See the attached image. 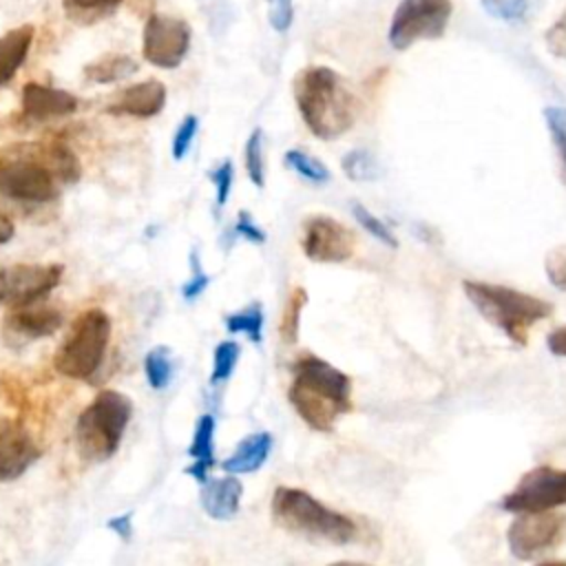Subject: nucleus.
Segmentation results:
<instances>
[{
	"mask_svg": "<svg viewBox=\"0 0 566 566\" xmlns=\"http://www.w3.org/2000/svg\"><path fill=\"white\" fill-rule=\"evenodd\" d=\"M60 263H15L0 268V305L22 307L46 298L62 281Z\"/></svg>",
	"mask_w": 566,
	"mask_h": 566,
	"instance_id": "obj_10",
	"label": "nucleus"
},
{
	"mask_svg": "<svg viewBox=\"0 0 566 566\" xmlns=\"http://www.w3.org/2000/svg\"><path fill=\"white\" fill-rule=\"evenodd\" d=\"M292 93L296 108L318 139H336L358 119V97L329 66H305L294 75Z\"/></svg>",
	"mask_w": 566,
	"mask_h": 566,
	"instance_id": "obj_3",
	"label": "nucleus"
},
{
	"mask_svg": "<svg viewBox=\"0 0 566 566\" xmlns=\"http://www.w3.org/2000/svg\"><path fill=\"white\" fill-rule=\"evenodd\" d=\"M77 111V97L69 91L53 88L38 82L22 86V115L33 122H46L64 117Z\"/></svg>",
	"mask_w": 566,
	"mask_h": 566,
	"instance_id": "obj_16",
	"label": "nucleus"
},
{
	"mask_svg": "<svg viewBox=\"0 0 566 566\" xmlns=\"http://www.w3.org/2000/svg\"><path fill=\"white\" fill-rule=\"evenodd\" d=\"M40 444L20 420H0V482L22 478L40 460Z\"/></svg>",
	"mask_w": 566,
	"mask_h": 566,
	"instance_id": "obj_15",
	"label": "nucleus"
},
{
	"mask_svg": "<svg viewBox=\"0 0 566 566\" xmlns=\"http://www.w3.org/2000/svg\"><path fill=\"white\" fill-rule=\"evenodd\" d=\"M64 323V314L57 307L31 303L22 307H9L2 318V336L9 345L22 347L31 340L53 336Z\"/></svg>",
	"mask_w": 566,
	"mask_h": 566,
	"instance_id": "obj_14",
	"label": "nucleus"
},
{
	"mask_svg": "<svg viewBox=\"0 0 566 566\" xmlns=\"http://www.w3.org/2000/svg\"><path fill=\"white\" fill-rule=\"evenodd\" d=\"M245 172L256 188L265 184V161H263V133L254 128L245 142Z\"/></svg>",
	"mask_w": 566,
	"mask_h": 566,
	"instance_id": "obj_31",
	"label": "nucleus"
},
{
	"mask_svg": "<svg viewBox=\"0 0 566 566\" xmlns=\"http://www.w3.org/2000/svg\"><path fill=\"white\" fill-rule=\"evenodd\" d=\"M270 22L276 31H287V27L292 24V0H272L270 2Z\"/></svg>",
	"mask_w": 566,
	"mask_h": 566,
	"instance_id": "obj_40",
	"label": "nucleus"
},
{
	"mask_svg": "<svg viewBox=\"0 0 566 566\" xmlns=\"http://www.w3.org/2000/svg\"><path fill=\"white\" fill-rule=\"evenodd\" d=\"M544 270L551 285L566 292V243L548 250L544 259Z\"/></svg>",
	"mask_w": 566,
	"mask_h": 566,
	"instance_id": "obj_33",
	"label": "nucleus"
},
{
	"mask_svg": "<svg viewBox=\"0 0 566 566\" xmlns=\"http://www.w3.org/2000/svg\"><path fill=\"white\" fill-rule=\"evenodd\" d=\"M566 506V469L535 467L526 471L513 491L500 500L506 513H544Z\"/></svg>",
	"mask_w": 566,
	"mask_h": 566,
	"instance_id": "obj_9",
	"label": "nucleus"
},
{
	"mask_svg": "<svg viewBox=\"0 0 566 566\" xmlns=\"http://www.w3.org/2000/svg\"><path fill=\"white\" fill-rule=\"evenodd\" d=\"M82 164L64 144H18L0 155V201L22 208L53 203L60 188L75 184Z\"/></svg>",
	"mask_w": 566,
	"mask_h": 566,
	"instance_id": "obj_1",
	"label": "nucleus"
},
{
	"mask_svg": "<svg viewBox=\"0 0 566 566\" xmlns=\"http://www.w3.org/2000/svg\"><path fill=\"white\" fill-rule=\"evenodd\" d=\"M137 62L128 55H106L84 66V77L95 84H111L117 80H126L128 75L137 73Z\"/></svg>",
	"mask_w": 566,
	"mask_h": 566,
	"instance_id": "obj_22",
	"label": "nucleus"
},
{
	"mask_svg": "<svg viewBox=\"0 0 566 566\" xmlns=\"http://www.w3.org/2000/svg\"><path fill=\"white\" fill-rule=\"evenodd\" d=\"M287 400L298 418L316 429L332 431L340 416L354 409L352 380L325 358L303 352L292 363Z\"/></svg>",
	"mask_w": 566,
	"mask_h": 566,
	"instance_id": "obj_2",
	"label": "nucleus"
},
{
	"mask_svg": "<svg viewBox=\"0 0 566 566\" xmlns=\"http://www.w3.org/2000/svg\"><path fill=\"white\" fill-rule=\"evenodd\" d=\"M33 38H35L33 24L15 27L0 38V86L11 82L18 69L24 64L29 49L33 44Z\"/></svg>",
	"mask_w": 566,
	"mask_h": 566,
	"instance_id": "obj_21",
	"label": "nucleus"
},
{
	"mask_svg": "<svg viewBox=\"0 0 566 566\" xmlns=\"http://www.w3.org/2000/svg\"><path fill=\"white\" fill-rule=\"evenodd\" d=\"M307 305V292L301 285H294L285 298L283 312H281V323H279V334L281 340L292 345L298 338V325H301V312Z\"/></svg>",
	"mask_w": 566,
	"mask_h": 566,
	"instance_id": "obj_23",
	"label": "nucleus"
},
{
	"mask_svg": "<svg viewBox=\"0 0 566 566\" xmlns=\"http://www.w3.org/2000/svg\"><path fill=\"white\" fill-rule=\"evenodd\" d=\"M133 400L115 389H102L75 420V447L86 462L108 460L124 438Z\"/></svg>",
	"mask_w": 566,
	"mask_h": 566,
	"instance_id": "obj_6",
	"label": "nucleus"
},
{
	"mask_svg": "<svg viewBox=\"0 0 566 566\" xmlns=\"http://www.w3.org/2000/svg\"><path fill=\"white\" fill-rule=\"evenodd\" d=\"M111 340V316L99 307L84 310L60 343L53 367L73 380H88L104 363Z\"/></svg>",
	"mask_w": 566,
	"mask_h": 566,
	"instance_id": "obj_7",
	"label": "nucleus"
},
{
	"mask_svg": "<svg viewBox=\"0 0 566 566\" xmlns=\"http://www.w3.org/2000/svg\"><path fill=\"white\" fill-rule=\"evenodd\" d=\"M166 86L159 80H144L137 84H130L128 88H124L119 93V97L106 108L111 115L122 117H139V119H148L155 117L164 111L166 106Z\"/></svg>",
	"mask_w": 566,
	"mask_h": 566,
	"instance_id": "obj_17",
	"label": "nucleus"
},
{
	"mask_svg": "<svg viewBox=\"0 0 566 566\" xmlns=\"http://www.w3.org/2000/svg\"><path fill=\"white\" fill-rule=\"evenodd\" d=\"M13 232H15V228H13L11 219H9L7 214H0V245L9 243L11 237H13Z\"/></svg>",
	"mask_w": 566,
	"mask_h": 566,
	"instance_id": "obj_43",
	"label": "nucleus"
},
{
	"mask_svg": "<svg viewBox=\"0 0 566 566\" xmlns=\"http://www.w3.org/2000/svg\"><path fill=\"white\" fill-rule=\"evenodd\" d=\"M546 49L555 55V57H564L566 60V9L564 13L548 27L546 35H544Z\"/></svg>",
	"mask_w": 566,
	"mask_h": 566,
	"instance_id": "obj_38",
	"label": "nucleus"
},
{
	"mask_svg": "<svg viewBox=\"0 0 566 566\" xmlns=\"http://www.w3.org/2000/svg\"><path fill=\"white\" fill-rule=\"evenodd\" d=\"M197 130H199L197 115H186L181 119V124L177 126L175 135H172V159L179 161V159L186 157V153L190 150V144H192Z\"/></svg>",
	"mask_w": 566,
	"mask_h": 566,
	"instance_id": "obj_34",
	"label": "nucleus"
},
{
	"mask_svg": "<svg viewBox=\"0 0 566 566\" xmlns=\"http://www.w3.org/2000/svg\"><path fill=\"white\" fill-rule=\"evenodd\" d=\"M122 2L124 0H62V7L73 22L93 24V22L115 13Z\"/></svg>",
	"mask_w": 566,
	"mask_h": 566,
	"instance_id": "obj_24",
	"label": "nucleus"
},
{
	"mask_svg": "<svg viewBox=\"0 0 566 566\" xmlns=\"http://www.w3.org/2000/svg\"><path fill=\"white\" fill-rule=\"evenodd\" d=\"M188 455L192 458V464L186 469V473L203 484L208 480V471L214 467V418L210 413L199 416Z\"/></svg>",
	"mask_w": 566,
	"mask_h": 566,
	"instance_id": "obj_20",
	"label": "nucleus"
},
{
	"mask_svg": "<svg viewBox=\"0 0 566 566\" xmlns=\"http://www.w3.org/2000/svg\"><path fill=\"white\" fill-rule=\"evenodd\" d=\"M208 177H210V181L214 184V190H217V208H223L228 197H230L232 179H234L232 159H223L214 170H210Z\"/></svg>",
	"mask_w": 566,
	"mask_h": 566,
	"instance_id": "obj_35",
	"label": "nucleus"
},
{
	"mask_svg": "<svg viewBox=\"0 0 566 566\" xmlns=\"http://www.w3.org/2000/svg\"><path fill=\"white\" fill-rule=\"evenodd\" d=\"M144 371H146L148 385L153 389H157V391L166 389L172 380V374H175V363H172L170 349L164 347V345L153 347L144 358Z\"/></svg>",
	"mask_w": 566,
	"mask_h": 566,
	"instance_id": "obj_25",
	"label": "nucleus"
},
{
	"mask_svg": "<svg viewBox=\"0 0 566 566\" xmlns=\"http://www.w3.org/2000/svg\"><path fill=\"white\" fill-rule=\"evenodd\" d=\"M546 347L551 349V354L566 358V325L555 327L553 332H548V336H546Z\"/></svg>",
	"mask_w": 566,
	"mask_h": 566,
	"instance_id": "obj_42",
	"label": "nucleus"
},
{
	"mask_svg": "<svg viewBox=\"0 0 566 566\" xmlns=\"http://www.w3.org/2000/svg\"><path fill=\"white\" fill-rule=\"evenodd\" d=\"M239 354L241 347L234 340H221L214 347V356H212V374H210V382L219 385L223 380H228L239 363Z\"/></svg>",
	"mask_w": 566,
	"mask_h": 566,
	"instance_id": "obj_30",
	"label": "nucleus"
},
{
	"mask_svg": "<svg viewBox=\"0 0 566 566\" xmlns=\"http://www.w3.org/2000/svg\"><path fill=\"white\" fill-rule=\"evenodd\" d=\"M352 212H354L356 221H358L374 239H378L380 243H385V245H389V248H396V245H398V241H396L391 228H389L385 221H380L376 214H371L365 206L354 203V206H352Z\"/></svg>",
	"mask_w": 566,
	"mask_h": 566,
	"instance_id": "obj_32",
	"label": "nucleus"
},
{
	"mask_svg": "<svg viewBox=\"0 0 566 566\" xmlns=\"http://www.w3.org/2000/svg\"><path fill=\"white\" fill-rule=\"evenodd\" d=\"M462 290L478 314L504 332L515 345H526L531 327L553 314L551 301L513 290L509 285L464 281Z\"/></svg>",
	"mask_w": 566,
	"mask_h": 566,
	"instance_id": "obj_4",
	"label": "nucleus"
},
{
	"mask_svg": "<svg viewBox=\"0 0 566 566\" xmlns=\"http://www.w3.org/2000/svg\"><path fill=\"white\" fill-rule=\"evenodd\" d=\"M226 329L232 334H245L252 343L263 338V307L261 303H250L248 307L226 316Z\"/></svg>",
	"mask_w": 566,
	"mask_h": 566,
	"instance_id": "obj_26",
	"label": "nucleus"
},
{
	"mask_svg": "<svg viewBox=\"0 0 566 566\" xmlns=\"http://www.w3.org/2000/svg\"><path fill=\"white\" fill-rule=\"evenodd\" d=\"M535 566H566V562L564 559H548V562H539Z\"/></svg>",
	"mask_w": 566,
	"mask_h": 566,
	"instance_id": "obj_44",
	"label": "nucleus"
},
{
	"mask_svg": "<svg viewBox=\"0 0 566 566\" xmlns=\"http://www.w3.org/2000/svg\"><path fill=\"white\" fill-rule=\"evenodd\" d=\"M272 451V436L268 431H256L245 436L237 449L221 462L223 471L237 475V473H252L263 467Z\"/></svg>",
	"mask_w": 566,
	"mask_h": 566,
	"instance_id": "obj_19",
	"label": "nucleus"
},
{
	"mask_svg": "<svg viewBox=\"0 0 566 566\" xmlns=\"http://www.w3.org/2000/svg\"><path fill=\"white\" fill-rule=\"evenodd\" d=\"M544 119L559 157V179L566 184V106H546Z\"/></svg>",
	"mask_w": 566,
	"mask_h": 566,
	"instance_id": "obj_28",
	"label": "nucleus"
},
{
	"mask_svg": "<svg viewBox=\"0 0 566 566\" xmlns=\"http://www.w3.org/2000/svg\"><path fill=\"white\" fill-rule=\"evenodd\" d=\"M243 484L239 478L226 475L206 480L201 489V506L212 520H232L241 504Z\"/></svg>",
	"mask_w": 566,
	"mask_h": 566,
	"instance_id": "obj_18",
	"label": "nucleus"
},
{
	"mask_svg": "<svg viewBox=\"0 0 566 566\" xmlns=\"http://www.w3.org/2000/svg\"><path fill=\"white\" fill-rule=\"evenodd\" d=\"M270 2H272V0H270Z\"/></svg>",
	"mask_w": 566,
	"mask_h": 566,
	"instance_id": "obj_46",
	"label": "nucleus"
},
{
	"mask_svg": "<svg viewBox=\"0 0 566 566\" xmlns=\"http://www.w3.org/2000/svg\"><path fill=\"white\" fill-rule=\"evenodd\" d=\"M327 566H371V564H363V562H334Z\"/></svg>",
	"mask_w": 566,
	"mask_h": 566,
	"instance_id": "obj_45",
	"label": "nucleus"
},
{
	"mask_svg": "<svg viewBox=\"0 0 566 566\" xmlns=\"http://www.w3.org/2000/svg\"><path fill=\"white\" fill-rule=\"evenodd\" d=\"M343 172L352 179V181H374L378 179L380 175V168H378V161L374 159V155L365 148H354L349 150L343 161Z\"/></svg>",
	"mask_w": 566,
	"mask_h": 566,
	"instance_id": "obj_27",
	"label": "nucleus"
},
{
	"mask_svg": "<svg viewBox=\"0 0 566 566\" xmlns=\"http://www.w3.org/2000/svg\"><path fill=\"white\" fill-rule=\"evenodd\" d=\"M566 537V515L555 511L520 513L509 524L506 544L513 557L528 562L548 553Z\"/></svg>",
	"mask_w": 566,
	"mask_h": 566,
	"instance_id": "obj_11",
	"label": "nucleus"
},
{
	"mask_svg": "<svg viewBox=\"0 0 566 566\" xmlns=\"http://www.w3.org/2000/svg\"><path fill=\"white\" fill-rule=\"evenodd\" d=\"M190 24L181 18L153 13L144 24V60L159 69H177L190 49Z\"/></svg>",
	"mask_w": 566,
	"mask_h": 566,
	"instance_id": "obj_12",
	"label": "nucleus"
},
{
	"mask_svg": "<svg viewBox=\"0 0 566 566\" xmlns=\"http://www.w3.org/2000/svg\"><path fill=\"white\" fill-rule=\"evenodd\" d=\"M190 268H192V276H190V281L181 287V296H184L186 301H195V298L208 287V283H210V276H208L206 270L201 268L197 252L190 254Z\"/></svg>",
	"mask_w": 566,
	"mask_h": 566,
	"instance_id": "obj_37",
	"label": "nucleus"
},
{
	"mask_svg": "<svg viewBox=\"0 0 566 566\" xmlns=\"http://www.w3.org/2000/svg\"><path fill=\"white\" fill-rule=\"evenodd\" d=\"M108 528H111L117 537H122L124 542H128L130 535H133V515H130V513H122V515H117V517H111V520H108Z\"/></svg>",
	"mask_w": 566,
	"mask_h": 566,
	"instance_id": "obj_41",
	"label": "nucleus"
},
{
	"mask_svg": "<svg viewBox=\"0 0 566 566\" xmlns=\"http://www.w3.org/2000/svg\"><path fill=\"white\" fill-rule=\"evenodd\" d=\"M301 248L310 261L343 263L354 256L356 234L334 217L312 214L303 221Z\"/></svg>",
	"mask_w": 566,
	"mask_h": 566,
	"instance_id": "obj_13",
	"label": "nucleus"
},
{
	"mask_svg": "<svg viewBox=\"0 0 566 566\" xmlns=\"http://www.w3.org/2000/svg\"><path fill=\"white\" fill-rule=\"evenodd\" d=\"M270 511L281 528L303 537L349 544L358 535V526L349 515L325 506L312 493L296 486H276Z\"/></svg>",
	"mask_w": 566,
	"mask_h": 566,
	"instance_id": "obj_5",
	"label": "nucleus"
},
{
	"mask_svg": "<svg viewBox=\"0 0 566 566\" xmlns=\"http://www.w3.org/2000/svg\"><path fill=\"white\" fill-rule=\"evenodd\" d=\"M234 232H237L239 237H243V239L252 241V243H265V232H263V230L252 221L250 212H245V210H241V212H239V217H237V226H234Z\"/></svg>",
	"mask_w": 566,
	"mask_h": 566,
	"instance_id": "obj_39",
	"label": "nucleus"
},
{
	"mask_svg": "<svg viewBox=\"0 0 566 566\" xmlns=\"http://www.w3.org/2000/svg\"><path fill=\"white\" fill-rule=\"evenodd\" d=\"M486 13L497 20H517L526 11V0H482Z\"/></svg>",
	"mask_w": 566,
	"mask_h": 566,
	"instance_id": "obj_36",
	"label": "nucleus"
},
{
	"mask_svg": "<svg viewBox=\"0 0 566 566\" xmlns=\"http://www.w3.org/2000/svg\"><path fill=\"white\" fill-rule=\"evenodd\" d=\"M283 161H285L292 170H296L301 177H305L307 181H312V184H325V181L329 179V170L325 168V164H323L321 159H316V157H312V155L298 150V148L285 150Z\"/></svg>",
	"mask_w": 566,
	"mask_h": 566,
	"instance_id": "obj_29",
	"label": "nucleus"
},
{
	"mask_svg": "<svg viewBox=\"0 0 566 566\" xmlns=\"http://www.w3.org/2000/svg\"><path fill=\"white\" fill-rule=\"evenodd\" d=\"M451 13V0H402L389 24V44L405 51L420 40H438L444 35Z\"/></svg>",
	"mask_w": 566,
	"mask_h": 566,
	"instance_id": "obj_8",
	"label": "nucleus"
}]
</instances>
